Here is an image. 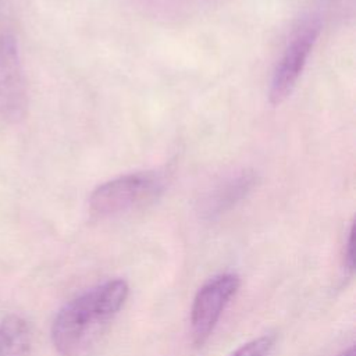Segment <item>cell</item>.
<instances>
[{
  "mask_svg": "<svg viewBox=\"0 0 356 356\" xmlns=\"http://www.w3.org/2000/svg\"><path fill=\"white\" fill-rule=\"evenodd\" d=\"M129 286L121 278L99 284L65 303L51 324V342L61 356H81L118 314Z\"/></svg>",
  "mask_w": 356,
  "mask_h": 356,
  "instance_id": "cell-1",
  "label": "cell"
},
{
  "mask_svg": "<svg viewBox=\"0 0 356 356\" xmlns=\"http://www.w3.org/2000/svg\"><path fill=\"white\" fill-rule=\"evenodd\" d=\"M164 189L157 171H138L115 177L99 185L89 197V209L97 217H114L153 203Z\"/></svg>",
  "mask_w": 356,
  "mask_h": 356,
  "instance_id": "cell-2",
  "label": "cell"
},
{
  "mask_svg": "<svg viewBox=\"0 0 356 356\" xmlns=\"http://www.w3.org/2000/svg\"><path fill=\"white\" fill-rule=\"evenodd\" d=\"M239 285L241 280L236 274L224 273L210 278L197 289L191 307V335L195 345L202 346L210 338Z\"/></svg>",
  "mask_w": 356,
  "mask_h": 356,
  "instance_id": "cell-3",
  "label": "cell"
},
{
  "mask_svg": "<svg viewBox=\"0 0 356 356\" xmlns=\"http://www.w3.org/2000/svg\"><path fill=\"white\" fill-rule=\"evenodd\" d=\"M318 32V19L309 18L292 35L271 79L268 90V99L271 104H281L293 90L317 40Z\"/></svg>",
  "mask_w": 356,
  "mask_h": 356,
  "instance_id": "cell-4",
  "label": "cell"
},
{
  "mask_svg": "<svg viewBox=\"0 0 356 356\" xmlns=\"http://www.w3.org/2000/svg\"><path fill=\"white\" fill-rule=\"evenodd\" d=\"M28 89L17 40L13 33H0V118L18 122L26 115Z\"/></svg>",
  "mask_w": 356,
  "mask_h": 356,
  "instance_id": "cell-5",
  "label": "cell"
},
{
  "mask_svg": "<svg viewBox=\"0 0 356 356\" xmlns=\"http://www.w3.org/2000/svg\"><path fill=\"white\" fill-rule=\"evenodd\" d=\"M259 177L252 170H241L225 177L202 200V214L207 218H216L235 207L257 185Z\"/></svg>",
  "mask_w": 356,
  "mask_h": 356,
  "instance_id": "cell-6",
  "label": "cell"
},
{
  "mask_svg": "<svg viewBox=\"0 0 356 356\" xmlns=\"http://www.w3.org/2000/svg\"><path fill=\"white\" fill-rule=\"evenodd\" d=\"M32 331L26 320L11 314L0 321V356H26Z\"/></svg>",
  "mask_w": 356,
  "mask_h": 356,
  "instance_id": "cell-7",
  "label": "cell"
},
{
  "mask_svg": "<svg viewBox=\"0 0 356 356\" xmlns=\"http://www.w3.org/2000/svg\"><path fill=\"white\" fill-rule=\"evenodd\" d=\"M273 346H274V337L261 335L243 343L229 356H268Z\"/></svg>",
  "mask_w": 356,
  "mask_h": 356,
  "instance_id": "cell-8",
  "label": "cell"
},
{
  "mask_svg": "<svg viewBox=\"0 0 356 356\" xmlns=\"http://www.w3.org/2000/svg\"><path fill=\"white\" fill-rule=\"evenodd\" d=\"M343 266L352 274L355 270V239H353V225L348 231V236L343 248Z\"/></svg>",
  "mask_w": 356,
  "mask_h": 356,
  "instance_id": "cell-9",
  "label": "cell"
},
{
  "mask_svg": "<svg viewBox=\"0 0 356 356\" xmlns=\"http://www.w3.org/2000/svg\"><path fill=\"white\" fill-rule=\"evenodd\" d=\"M337 356H355V348H353V346H350V348H348V349L342 350L341 353H338Z\"/></svg>",
  "mask_w": 356,
  "mask_h": 356,
  "instance_id": "cell-10",
  "label": "cell"
},
{
  "mask_svg": "<svg viewBox=\"0 0 356 356\" xmlns=\"http://www.w3.org/2000/svg\"><path fill=\"white\" fill-rule=\"evenodd\" d=\"M337 1H342V0H337ZM346 1V0H345Z\"/></svg>",
  "mask_w": 356,
  "mask_h": 356,
  "instance_id": "cell-11",
  "label": "cell"
}]
</instances>
